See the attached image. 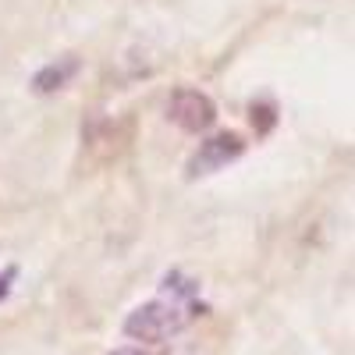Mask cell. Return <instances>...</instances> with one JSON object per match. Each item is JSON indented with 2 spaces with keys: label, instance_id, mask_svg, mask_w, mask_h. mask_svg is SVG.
<instances>
[{
  "label": "cell",
  "instance_id": "cell-6",
  "mask_svg": "<svg viewBox=\"0 0 355 355\" xmlns=\"http://www.w3.org/2000/svg\"><path fill=\"white\" fill-rule=\"evenodd\" d=\"M8 281H11V274H4V277H0V299H4V295L11 291V288H8Z\"/></svg>",
  "mask_w": 355,
  "mask_h": 355
},
{
  "label": "cell",
  "instance_id": "cell-4",
  "mask_svg": "<svg viewBox=\"0 0 355 355\" xmlns=\"http://www.w3.org/2000/svg\"><path fill=\"white\" fill-rule=\"evenodd\" d=\"M78 71V61L75 57H64V61H57V64H46L33 75V93H57L71 75Z\"/></svg>",
  "mask_w": 355,
  "mask_h": 355
},
{
  "label": "cell",
  "instance_id": "cell-5",
  "mask_svg": "<svg viewBox=\"0 0 355 355\" xmlns=\"http://www.w3.org/2000/svg\"><path fill=\"white\" fill-rule=\"evenodd\" d=\"M110 355H146L142 348H117V352H110Z\"/></svg>",
  "mask_w": 355,
  "mask_h": 355
},
{
  "label": "cell",
  "instance_id": "cell-2",
  "mask_svg": "<svg viewBox=\"0 0 355 355\" xmlns=\"http://www.w3.org/2000/svg\"><path fill=\"white\" fill-rule=\"evenodd\" d=\"M242 153H245V139H242V135H234V132H217V135L206 139L199 150H196V157L189 160V178L220 171V167L234 164Z\"/></svg>",
  "mask_w": 355,
  "mask_h": 355
},
{
  "label": "cell",
  "instance_id": "cell-1",
  "mask_svg": "<svg viewBox=\"0 0 355 355\" xmlns=\"http://www.w3.org/2000/svg\"><path fill=\"white\" fill-rule=\"evenodd\" d=\"M202 316V302H199V288L196 281H178L174 274L164 281L160 295L150 302L135 306L121 331L132 338V341H142V345H157V341H171L174 334H182L189 323Z\"/></svg>",
  "mask_w": 355,
  "mask_h": 355
},
{
  "label": "cell",
  "instance_id": "cell-3",
  "mask_svg": "<svg viewBox=\"0 0 355 355\" xmlns=\"http://www.w3.org/2000/svg\"><path fill=\"white\" fill-rule=\"evenodd\" d=\"M167 114H171V121L178 128L206 132L214 125V117H217V107H214V100L206 93H199V89H178V93L171 96V103H167Z\"/></svg>",
  "mask_w": 355,
  "mask_h": 355
}]
</instances>
